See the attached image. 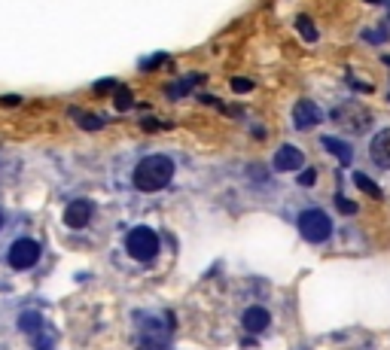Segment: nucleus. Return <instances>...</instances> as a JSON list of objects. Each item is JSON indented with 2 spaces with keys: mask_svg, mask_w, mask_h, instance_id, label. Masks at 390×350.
Segmentation results:
<instances>
[{
  "mask_svg": "<svg viewBox=\"0 0 390 350\" xmlns=\"http://www.w3.org/2000/svg\"><path fill=\"white\" fill-rule=\"evenodd\" d=\"M174 171H177V167H174L171 156L153 152V156L137 162L131 180H135V189H141V192H159V189H165L174 180Z\"/></svg>",
  "mask_w": 390,
  "mask_h": 350,
  "instance_id": "1",
  "label": "nucleus"
},
{
  "mask_svg": "<svg viewBox=\"0 0 390 350\" xmlns=\"http://www.w3.org/2000/svg\"><path fill=\"white\" fill-rule=\"evenodd\" d=\"M125 250L137 262H153L159 256V235L150 225H137V229H131L128 235H125Z\"/></svg>",
  "mask_w": 390,
  "mask_h": 350,
  "instance_id": "2",
  "label": "nucleus"
},
{
  "mask_svg": "<svg viewBox=\"0 0 390 350\" xmlns=\"http://www.w3.org/2000/svg\"><path fill=\"white\" fill-rule=\"evenodd\" d=\"M296 223H299L302 238L311 240V244H323V240H329V235H333V220L320 207H305Z\"/></svg>",
  "mask_w": 390,
  "mask_h": 350,
  "instance_id": "3",
  "label": "nucleus"
},
{
  "mask_svg": "<svg viewBox=\"0 0 390 350\" xmlns=\"http://www.w3.org/2000/svg\"><path fill=\"white\" fill-rule=\"evenodd\" d=\"M137 350H168V329L159 323L156 317H137Z\"/></svg>",
  "mask_w": 390,
  "mask_h": 350,
  "instance_id": "4",
  "label": "nucleus"
},
{
  "mask_svg": "<svg viewBox=\"0 0 390 350\" xmlns=\"http://www.w3.org/2000/svg\"><path fill=\"white\" fill-rule=\"evenodd\" d=\"M333 122H335L338 128L354 131V134H360V131L369 128L372 116L366 113L363 107H357V104H342V107H335V110H333Z\"/></svg>",
  "mask_w": 390,
  "mask_h": 350,
  "instance_id": "5",
  "label": "nucleus"
},
{
  "mask_svg": "<svg viewBox=\"0 0 390 350\" xmlns=\"http://www.w3.org/2000/svg\"><path fill=\"white\" fill-rule=\"evenodd\" d=\"M10 265L16 268V271H28V268H34L37 262H40V244H37L34 238H19L16 244L10 247Z\"/></svg>",
  "mask_w": 390,
  "mask_h": 350,
  "instance_id": "6",
  "label": "nucleus"
},
{
  "mask_svg": "<svg viewBox=\"0 0 390 350\" xmlns=\"http://www.w3.org/2000/svg\"><path fill=\"white\" fill-rule=\"evenodd\" d=\"M92 214H95V204L86 198H77L64 207V225L68 229H86L92 223Z\"/></svg>",
  "mask_w": 390,
  "mask_h": 350,
  "instance_id": "7",
  "label": "nucleus"
},
{
  "mask_svg": "<svg viewBox=\"0 0 390 350\" xmlns=\"http://www.w3.org/2000/svg\"><path fill=\"white\" fill-rule=\"evenodd\" d=\"M320 119H323V113H320V107L314 104V101H299V104L293 107V125H296L299 131L314 128Z\"/></svg>",
  "mask_w": 390,
  "mask_h": 350,
  "instance_id": "8",
  "label": "nucleus"
},
{
  "mask_svg": "<svg viewBox=\"0 0 390 350\" xmlns=\"http://www.w3.org/2000/svg\"><path fill=\"white\" fill-rule=\"evenodd\" d=\"M369 156H372V162L378 165V167L390 171V128H381L378 134L372 137V143H369Z\"/></svg>",
  "mask_w": 390,
  "mask_h": 350,
  "instance_id": "9",
  "label": "nucleus"
},
{
  "mask_svg": "<svg viewBox=\"0 0 390 350\" xmlns=\"http://www.w3.org/2000/svg\"><path fill=\"white\" fill-rule=\"evenodd\" d=\"M271 165H275V171H299L305 165V156L296 147H281L275 152V158H271Z\"/></svg>",
  "mask_w": 390,
  "mask_h": 350,
  "instance_id": "10",
  "label": "nucleus"
},
{
  "mask_svg": "<svg viewBox=\"0 0 390 350\" xmlns=\"http://www.w3.org/2000/svg\"><path fill=\"white\" fill-rule=\"evenodd\" d=\"M244 329L250 332V335H260V332H266L269 329V311L262 308V305H253V308H247L244 311Z\"/></svg>",
  "mask_w": 390,
  "mask_h": 350,
  "instance_id": "11",
  "label": "nucleus"
},
{
  "mask_svg": "<svg viewBox=\"0 0 390 350\" xmlns=\"http://www.w3.org/2000/svg\"><path fill=\"white\" fill-rule=\"evenodd\" d=\"M323 147H326L329 152H333V156L338 158V162L342 165H351V156H354V152H351V147L344 141H338V137H323Z\"/></svg>",
  "mask_w": 390,
  "mask_h": 350,
  "instance_id": "12",
  "label": "nucleus"
},
{
  "mask_svg": "<svg viewBox=\"0 0 390 350\" xmlns=\"http://www.w3.org/2000/svg\"><path fill=\"white\" fill-rule=\"evenodd\" d=\"M19 329L28 332V335H37V332L43 329V317H40L37 311H25V313L19 317Z\"/></svg>",
  "mask_w": 390,
  "mask_h": 350,
  "instance_id": "13",
  "label": "nucleus"
},
{
  "mask_svg": "<svg viewBox=\"0 0 390 350\" xmlns=\"http://www.w3.org/2000/svg\"><path fill=\"white\" fill-rule=\"evenodd\" d=\"M296 31H299L308 43H318V28H314V21L308 19V16H299V19H296Z\"/></svg>",
  "mask_w": 390,
  "mask_h": 350,
  "instance_id": "14",
  "label": "nucleus"
},
{
  "mask_svg": "<svg viewBox=\"0 0 390 350\" xmlns=\"http://www.w3.org/2000/svg\"><path fill=\"white\" fill-rule=\"evenodd\" d=\"M70 116H77V122H79V125H83L86 131H98L101 125H104V122H101V119H95L92 113H79V110H70Z\"/></svg>",
  "mask_w": 390,
  "mask_h": 350,
  "instance_id": "15",
  "label": "nucleus"
},
{
  "mask_svg": "<svg viewBox=\"0 0 390 350\" xmlns=\"http://www.w3.org/2000/svg\"><path fill=\"white\" fill-rule=\"evenodd\" d=\"M354 183H357L360 189H363V192H369V195H372V198H381V189H378V186H375V183H372V180H369V177H366V174H354Z\"/></svg>",
  "mask_w": 390,
  "mask_h": 350,
  "instance_id": "16",
  "label": "nucleus"
},
{
  "mask_svg": "<svg viewBox=\"0 0 390 350\" xmlns=\"http://www.w3.org/2000/svg\"><path fill=\"white\" fill-rule=\"evenodd\" d=\"M131 104H135L131 92H128V89H116V110H128Z\"/></svg>",
  "mask_w": 390,
  "mask_h": 350,
  "instance_id": "17",
  "label": "nucleus"
},
{
  "mask_svg": "<svg viewBox=\"0 0 390 350\" xmlns=\"http://www.w3.org/2000/svg\"><path fill=\"white\" fill-rule=\"evenodd\" d=\"M314 180H318V171H314V167H305V171H299V186H311Z\"/></svg>",
  "mask_w": 390,
  "mask_h": 350,
  "instance_id": "18",
  "label": "nucleus"
},
{
  "mask_svg": "<svg viewBox=\"0 0 390 350\" xmlns=\"http://www.w3.org/2000/svg\"><path fill=\"white\" fill-rule=\"evenodd\" d=\"M335 207L342 210V214H348V216H351V214H357V204H354V201H348V198H342V195L335 198Z\"/></svg>",
  "mask_w": 390,
  "mask_h": 350,
  "instance_id": "19",
  "label": "nucleus"
},
{
  "mask_svg": "<svg viewBox=\"0 0 390 350\" xmlns=\"http://www.w3.org/2000/svg\"><path fill=\"white\" fill-rule=\"evenodd\" d=\"M232 89H235V92H250V89H253V83H250V79L235 76V79H232Z\"/></svg>",
  "mask_w": 390,
  "mask_h": 350,
  "instance_id": "20",
  "label": "nucleus"
},
{
  "mask_svg": "<svg viewBox=\"0 0 390 350\" xmlns=\"http://www.w3.org/2000/svg\"><path fill=\"white\" fill-rule=\"evenodd\" d=\"M162 61H168V55H153L150 61H144V70H156V64H162Z\"/></svg>",
  "mask_w": 390,
  "mask_h": 350,
  "instance_id": "21",
  "label": "nucleus"
},
{
  "mask_svg": "<svg viewBox=\"0 0 390 350\" xmlns=\"http://www.w3.org/2000/svg\"><path fill=\"white\" fill-rule=\"evenodd\" d=\"M107 89H116L113 79H101V83H95V92H107Z\"/></svg>",
  "mask_w": 390,
  "mask_h": 350,
  "instance_id": "22",
  "label": "nucleus"
},
{
  "mask_svg": "<svg viewBox=\"0 0 390 350\" xmlns=\"http://www.w3.org/2000/svg\"><path fill=\"white\" fill-rule=\"evenodd\" d=\"M37 350H52V335H40V344Z\"/></svg>",
  "mask_w": 390,
  "mask_h": 350,
  "instance_id": "23",
  "label": "nucleus"
},
{
  "mask_svg": "<svg viewBox=\"0 0 390 350\" xmlns=\"http://www.w3.org/2000/svg\"><path fill=\"white\" fill-rule=\"evenodd\" d=\"M369 3H381V0H369Z\"/></svg>",
  "mask_w": 390,
  "mask_h": 350,
  "instance_id": "24",
  "label": "nucleus"
},
{
  "mask_svg": "<svg viewBox=\"0 0 390 350\" xmlns=\"http://www.w3.org/2000/svg\"><path fill=\"white\" fill-rule=\"evenodd\" d=\"M0 225H3V214H0Z\"/></svg>",
  "mask_w": 390,
  "mask_h": 350,
  "instance_id": "25",
  "label": "nucleus"
}]
</instances>
